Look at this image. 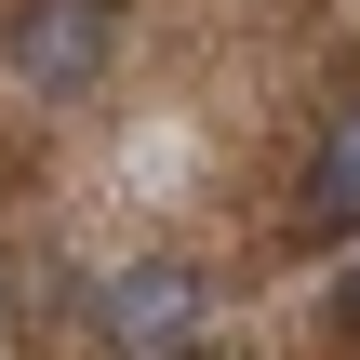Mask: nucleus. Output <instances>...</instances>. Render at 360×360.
Wrapping results in <instances>:
<instances>
[{
    "mask_svg": "<svg viewBox=\"0 0 360 360\" xmlns=\"http://www.w3.org/2000/svg\"><path fill=\"white\" fill-rule=\"evenodd\" d=\"M94 321H107L120 360H187L200 347V267H187V254H147V267H120V281L94 294Z\"/></svg>",
    "mask_w": 360,
    "mask_h": 360,
    "instance_id": "nucleus-2",
    "label": "nucleus"
},
{
    "mask_svg": "<svg viewBox=\"0 0 360 360\" xmlns=\"http://www.w3.org/2000/svg\"><path fill=\"white\" fill-rule=\"evenodd\" d=\"M107 40H120V0H13V27H0L13 80H27L40 107L94 94V80H107Z\"/></svg>",
    "mask_w": 360,
    "mask_h": 360,
    "instance_id": "nucleus-1",
    "label": "nucleus"
},
{
    "mask_svg": "<svg viewBox=\"0 0 360 360\" xmlns=\"http://www.w3.org/2000/svg\"><path fill=\"white\" fill-rule=\"evenodd\" d=\"M294 227H307V240H347V227H360V94L334 107V120H321V147H307Z\"/></svg>",
    "mask_w": 360,
    "mask_h": 360,
    "instance_id": "nucleus-3",
    "label": "nucleus"
},
{
    "mask_svg": "<svg viewBox=\"0 0 360 360\" xmlns=\"http://www.w3.org/2000/svg\"><path fill=\"white\" fill-rule=\"evenodd\" d=\"M187 360H200V347H187Z\"/></svg>",
    "mask_w": 360,
    "mask_h": 360,
    "instance_id": "nucleus-4",
    "label": "nucleus"
}]
</instances>
